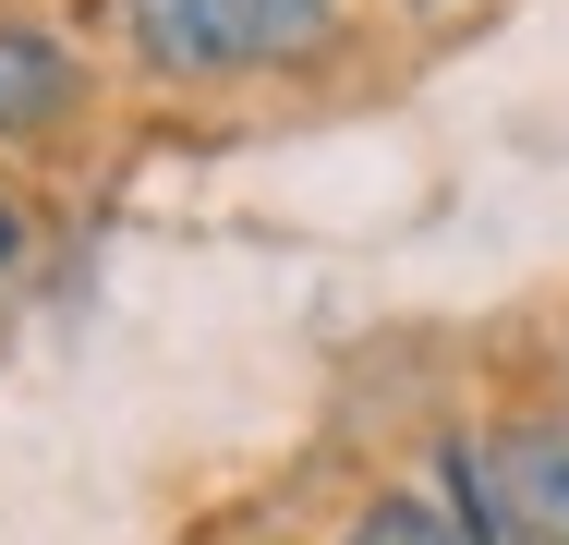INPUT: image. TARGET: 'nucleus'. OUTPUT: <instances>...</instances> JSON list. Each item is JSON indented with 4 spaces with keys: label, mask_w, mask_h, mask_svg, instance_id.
<instances>
[{
    "label": "nucleus",
    "mask_w": 569,
    "mask_h": 545,
    "mask_svg": "<svg viewBox=\"0 0 569 545\" xmlns=\"http://www.w3.org/2000/svg\"><path fill=\"white\" fill-rule=\"evenodd\" d=\"M449 497L472 545H569V436L558 425L449 436Z\"/></svg>",
    "instance_id": "obj_1"
},
{
    "label": "nucleus",
    "mask_w": 569,
    "mask_h": 545,
    "mask_svg": "<svg viewBox=\"0 0 569 545\" xmlns=\"http://www.w3.org/2000/svg\"><path fill=\"white\" fill-rule=\"evenodd\" d=\"M133 37L158 73H242L328 49V0H133Z\"/></svg>",
    "instance_id": "obj_2"
},
{
    "label": "nucleus",
    "mask_w": 569,
    "mask_h": 545,
    "mask_svg": "<svg viewBox=\"0 0 569 545\" xmlns=\"http://www.w3.org/2000/svg\"><path fill=\"white\" fill-rule=\"evenodd\" d=\"M0 267H12V207H0Z\"/></svg>",
    "instance_id": "obj_5"
},
{
    "label": "nucleus",
    "mask_w": 569,
    "mask_h": 545,
    "mask_svg": "<svg viewBox=\"0 0 569 545\" xmlns=\"http://www.w3.org/2000/svg\"><path fill=\"white\" fill-rule=\"evenodd\" d=\"M351 545H472V534H460V522H437L425 497H376V509L351 522Z\"/></svg>",
    "instance_id": "obj_4"
},
{
    "label": "nucleus",
    "mask_w": 569,
    "mask_h": 545,
    "mask_svg": "<svg viewBox=\"0 0 569 545\" xmlns=\"http://www.w3.org/2000/svg\"><path fill=\"white\" fill-rule=\"evenodd\" d=\"M73 61L49 49V37H24V24H0V133H49L61 109H73Z\"/></svg>",
    "instance_id": "obj_3"
}]
</instances>
